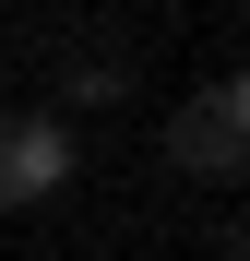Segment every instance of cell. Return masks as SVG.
<instances>
[{
    "label": "cell",
    "mask_w": 250,
    "mask_h": 261,
    "mask_svg": "<svg viewBox=\"0 0 250 261\" xmlns=\"http://www.w3.org/2000/svg\"><path fill=\"white\" fill-rule=\"evenodd\" d=\"M167 166L202 178V190H238V166H250V83H238V71L202 83V95L167 119Z\"/></svg>",
    "instance_id": "obj_1"
},
{
    "label": "cell",
    "mask_w": 250,
    "mask_h": 261,
    "mask_svg": "<svg viewBox=\"0 0 250 261\" xmlns=\"http://www.w3.org/2000/svg\"><path fill=\"white\" fill-rule=\"evenodd\" d=\"M60 190H72V119L48 107L0 119V202H60Z\"/></svg>",
    "instance_id": "obj_2"
}]
</instances>
